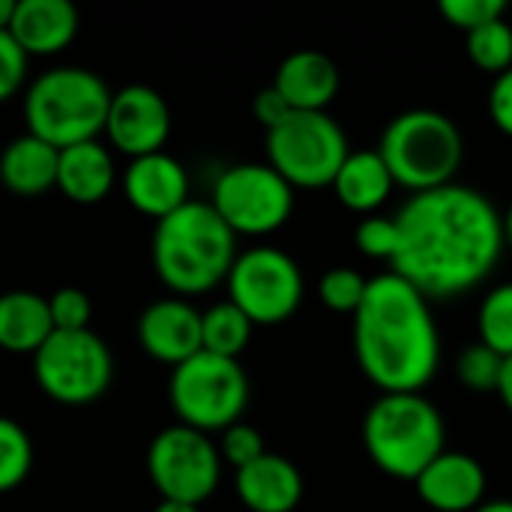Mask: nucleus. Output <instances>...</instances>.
I'll return each mask as SVG.
<instances>
[{"mask_svg": "<svg viewBox=\"0 0 512 512\" xmlns=\"http://www.w3.org/2000/svg\"><path fill=\"white\" fill-rule=\"evenodd\" d=\"M387 162L396 186L420 195L456 183L465 162V138L456 120L435 108H411L396 114L375 147Z\"/></svg>", "mask_w": 512, "mask_h": 512, "instance_id": "obj_5", "label": "nucleus"}, {"mask_svg": "<svg viewBox=\"0 0 512 512\" xmlns=\"http://www.w3.org/2000/svg\"><path fill=\"white\" fill-rule=\"evenodd\" d=\"M33 378L48 399L78 408L96 402L108 390L114 360L108 345L93 330H54L33 354Z\"/></svg>", "mask_w": 512, "mask_h": 512, "instance_id": "obj_9", "label": "nucleus"}, {"mask_svg": "<svg viewBox=\"0 0 512 512\" xmlns=\"http://www.w3.org/2000/svg\"><path fill=\"white\" fill-rule=\"evenodd\" d=\"M147 474L162 501L204 504L222 477V456L210 435L183 423L162 429L147 450Z\"/></svg>", "mask_w": 512, "mask_h": 512, "instance_id": "obj_12", "label": "nucleus"}, {"mask_svg": "<svg viewBox=\"0 0 512 512\" xmlns=\"http://www.w3.org/2000/svg\"><path fill=\"white\" fill-rule=\"evenodd\" d=\"M480 345L492 348L498 357H512V282H501L486 291L477 309Z\"/></svg>", "mask_w": 512, "mask_h": 512, "instance_id": "obj_25", "label": "nucleus"}, {"mask_svg": "<svg viewBox=\"0 0 512 512\" xmlns=\"http://www.w3.org/2000/svg\"><path fill=\"white\" fill-rule=\"evenodd\" d=\"M366 288H369V279L351 267H333L321 276L318 282V297L321 303L336 312V315H351L360 309L363 297H366Z\"/></svg>", "mask_w": 512, "mask_h": 512, "instance_id": "obj_29", "label": "nucleus"}, {"mask_svg": "<svg viewBox=\"0 0 512 512\" xmlns=\"http://www.w3.org/2000/svg\"><path fill=\"white\" fill-rule=\"evenodd\" d=\"M57 156L60 150L42 138L24 132L12 138L0 153V183L21 198H36L57 186Z\"/></svg>", "mask_w": 512, "mask_h": 512, "instance_id": "obj_22", "label": "nucleus"}, {"mask_svg": "<svg viewBox=\"0 0 512 512\" xmlns=\"http://www.w3.org/2000/svg\"><path fill=\"white\" fill-rule=\"evenodd\" d=\"M498 399L504 402V408L512 414V357L504 360V372H501V384H498Z\"/></svg>", "mask_w": 512, "mask_h": 512, "instance_id": "obj_37", "label": "nucleus"}, {"mask_svg": "<svg viewBox=\"0 0 512 512\" xmlns=\"http://www.w3.org/2000/svg\"><path fill=\"white\" fill-rule=\"evenodd\" d=\"M168 399L183 426L204 435L225 432L240 423L249 405V378L240 360L198 351L186 363L174 366Z\"/></svg>", "mask_w": 512, "mask_h": 512, "instance_id": "obj_7", "label": "nucleus"}, {"mask_svg": "<svg viewBox=\"0 0 512 512\" xmlns=\"http://www.w3.org/2000/svg\"><path fill=\"white\" fill-rule=\"evenodd\" d=\"M504 372V357H498L486 345H468L456 357V378L471 393H498Z\"/></svg>", "mask_w": 512, "mask_h": 512, "instance_id": "obj_28", "label": "nucleus"}, {"mask_svg": "<svg viewBox=\"0 0 512 512\" xmlns=\"http://www.w3.org/2000/svg\"><path fill=\"white\" fill-rule=\"evenodd\" d=\"M354 354L381 393H423L441 366L432 300L393 270L372 276L354 312Z\"/></svg>", "mask_w": 512, "mask_h": 512, "instance_id": "obj_2", "label": "nucleus"}, {"mask_svg": "<svg viewBox=\"0 0 512 512\" xmlns=\"http://www.w3.org/2000/svg\"><path fill=\"white\" fill-rule=\"evenodd\" d=\"M228 300L252 324H282L288 321L306 294L300 264L276 246H252L237 252L228 270Z\"/></svg>", "mask_w": 512, "mask_h": 512, "instance_id": "obj_10", "label": "nucleus"}, {"mask_svg": "<svg viewBox=\"0 0 512 512\" xmlns=\"http://www.w3.org/2000/svg\"><path fill=\"white\" fill-rule=\"evenodd\" d=\"M54 333L48 297L36 291L0 294V348L9 354H36Z\"/></svg>", "mask_w": 512, "mask_h": 512, "instance_id": "obj_23", "label": "nucleus"}, {"mask_svg": "<svg viewBox=\"0 0 512 512\" xmlns=\"http://www.w3.org/2000/svg\"><path fill=\"white\" fill-rule=\"evenodd\" d=\"M108 105L111 90L96 72L81 66H57L42 72L24 93L27 132L57 150L99 141V132H105Z\"/></svg>", "mask_w": 512, "mask_h": 512, "instance_id": "obj_6", "label": "nucleus"}, {"mask_svg": "<svg viewBox=\"0 0 512 512\" xmlns=\"http://www.w3.org/2000/svg\"><path fill=\"white\" fill-rule=\"evenodd\" d=\"M252 330L255 324L231 300L216 303L207 312H201V351L237 360L246 351Z\"/></svg>", "mask_w": 512, "mask_h": 512, "instance_id": "obj_24", "label": "nucleus"}, {"mask_svg": "<svg viewBox=\"0 0 512 512\" xmlns=\"http://www.w3.org/2000/svg\"><path fill=\"white\" fill-rule=\"evenodd\" d=\"M330 186L345 210L375 216L393 195L396 180L378 150H351Z\"/></svg>", "mask_w": 512, "mask_h": 512, "instance_id": "obj_20", "label": "nucleus"}, {"mask_svg": "<svg viewBox=\"0 0 512 512\" xmlns=\"http://www.w3.org/2000/svg\"><path fill=\"white\" fill-rule=\"evenodd\" d=\"M348 153V135L327 111H294L267 132V165L294 189L330 186Z\"/></svg>", "mask_w": 512, "mask_h": 512, "instance_id": "obj_8", "label": "nucleus"}, {"mask_svg": "<svg viewBox=\"0 0 512 512\" xmlns=\"http://www.w3.org/2000/svg\"><path fill=\"white\" fill-rule=\"evenodd\" d=\"M12 12H15V0H0V30H9Z\"/></svg>", "mask_w": 512, "mask_h": 512, "instance_id": "obj_39", "label": "nucleus"}, {"mask_svg": "<svg viewBox=\"0 0 512 512\" xmlns=\"http://www.w3.org/2000/svg\"><path fill=\"white\" fill-rule=\"evenodd\" d=\"M267 450H264V438L255 426L249 423H234L222 432V441H219V456L234 465L237 471L252 465L255 459H261Z\"/></svg>", "mask_w": 512, "mask_h": 512, "instance_id": "obj_33", "label": "nucleus"}, {"mask_svg": "<svg viewBox=\"0 0 512 512\" xmlns=\"http://www.w3.org/2000/svg\"><path fill=\"white\" fill-rule=\"evenodd\" d=\"M114 180V159L99 141L72 144L57 156V189L75 204L102 201L114 189Z\"/></svg>", "mask_w": 512, "mask_h": 512, "instance_id": "obj_21", "label": "nucleus"}, {"mask_svg": "<svg viewBox=\"0 0 512 512\" xmlns=\"http://www.w3.org/2000/svg\"><path fill=\"white\" fill-rule=\"evenodd\" d=\"M465 51L477 69L489 75L507 72L512 66V24L507 18H498L465 33Z\"/></svg>", "mask_w": 512, "mask_h": 512, "instance_id": "obj_26", "label": "nucleus"}, {"mask_svg": "<svg viewBox=\"0 0 512 512\" xmlns=\"http://www.w3.org/2000/svg\"><path fill=\"white\" fill-rule=\"evenodd\" d=\"M489 117L507 138H512V66L495 75L489 87Z\"/></svg>", "mask_w": 512, "mask_h": 512, "instance_id": "obj_35", "label": "nucleus"}, {"mask_svg": "<svg viewBox=\"0 0 512 512\" xmlns=\"http://www.w3.org/2000/svg\"><path fill=\"white\" fill-rule=\"evenodd\" d=\"M123 192L138 213L153 216L156 222L192 201L186 168L165 150L132 159L123 171Z\"/></svg>", "mask_w": 512, "mask_h": 512, "instance_id": "obj_16", "label": "nucleus"}, {"mask_svg": "<svg viewBox=\"0 0 512 512\" xmlns=\"http://www.w3.org/2000/svg\"><path fill=\"white\" fill-rule=\"evenodd\" d=\"M234 489L246 510L294 512L303 501V474L285 456L264 453L261 459L237 471Z\"/></svg>", "mask_w": 512, "mask_h": 512, "instance_id": "obj_17", "label": "nucleus"}, {"mask_svg": "<svg viewBox=\"0 0 512 512\" xmlns=\"http://www.w3.org/2000/svg\"><path fill=\"white\" fill-rule=\"evenodd\" d=\"M24 75H27V54L9 36V30H0V102H6L21 90Z\"/></svg>", "mask_w": 512, "mask_h": 512, "instance_id": "obj_34", "label": "nucleus"}, {"mask_svg": "<svg viewBox=\"0 0 512 512\" xmlns=\"http://www.w3.org/2000/svg\"><path fill=\"white\" fill-rule=\"evenodd\" d=\"M156 512H198V507H192V504H180V501H162Z\"/></svg>", "mask_w": 512, "mask_h": 512, "instance_id": "obj_40", "label": "nucleus"}, {"mask_svg": "<svg viewBox=\"0 0 512 512\" xmlns=\"http://www.w3.org/2000/svg\"><path fill=\"white\" fill-rule=\"evenodd\" d=\"M420 501L435 512H474L486 501V468L462 450H444L414 480Z\"/></svg>", "mask_w": 512, "mask_h": 512, "instance_id": "obj_15", "label": "nucleus"}, {"mask_svg": "<svg viewBox=\"0 0 512 512\" xmlns=\"http://www.w3.org/2000/svg\"><path fill=\"white\" fill-rule=\"evenodd\" d=\"M48 312H51V324L60 333H78V330H90V315H93V303L81 288H60L48 297Z\"/></svg>", "mask_w": 512, "mask_h": 512, "instance_id": "obj_31", "label": "nucleus"}, {"mask_svg": "<svg viewBox=\"0 0 512 512\" xmlns=\"http://www.w3.org/2000/svg\"><path fill=\"white\" fill-rule=\"evenodd\" d=\"M354 243L366 258L375 261H387L393 264L396 252H399V225L396 216H363L357 231H354Z\"/></svg>", "mask_w": 512, "mask_h": 512, "instance_id": "obj_30", "label": "nucleus"}, {"mask_svg": "<svg viewBox=\"0 0 512 512\" xmlns=\"http://www.w3.org/2000/svg\"><path fill=\"white\" fill-rule=\"evenodd\" d=\"M273 87L291 111H327L339 93V69L324 51L303 48L279 63Z\"/></svg>", "mask_w": 512, "mask_h": 512, "instance_id": "obj_19", "label": "nucleus"}, {"mask_svg": "<svg viewBox=\"0 0 512 512\" xmlns=\"http://www.w3.org/2000/svg\"><path fill=\"white\" fill-rule=\"evenodd\" d=\"M474 512H512L510 498H492V501H483Z\"/></svg>", "mask_w": 512, "mask_h": 512, "instance_id": "obj_38", "label": "nucleus"}, {"mask_svg": "<svg viewBox=\"0 0 512 512\" xmlns=\"http://www.w3.org/2000/svg\"><path fill=\"white\" fill-rule=\"evenodd\" d=\"M210 204L234 234L264 237L291 219L294 186L267 162H240L216 177Z\"/></svg>", "mask_w": 512, "mask_h": 512, "instance_id": "obj_11", "label": "nucleus"}, {"mask_svg": "<svg viewBox=\"0 0 512 512\" xmlns=\"http://www.w3.org/2000/svg\"><path fill=\"white\" fill-rule=\"evenodd\" d=\"M501 225H504V246L512 252V201L507 213H501Z\"/></svg>", "mask_w": 512, "mask_h": 512, "instance_id": "obj_41", "label": "nucleus"}, {"mask_svg": "<svg viewBox=\"0 0 512 512\" xmlns=\"http://www.w3.org/2000/svg\"><path fill=\"white\" fill-rule=\"evenodd\" d=\"M141 348L165 366H180L201 351V312L180 300H156L138 318Z\"/></svg>", "mask_w": 512, "mask_h": 512, "instance_id": "obj_14", "label": "nucleus"}, {"mask_svg": "<svg viewBox=\"0 0 512 512\" xmlns=\"http://www.w3.org/2000/svg\"><path fill=\"white\" fill-rule=\"evenodd\" d=\"M363 447L381 474L414 483L447 450V423L423 393H381L363 417Z\"/></svg>", "mask_w": 512, "mask_h": 512, "instance_id": "obj_4", "label": "nucleus"}, {"mask_svg": "<svg viewBox=\"0 0 512 512\" xmlns=\"http://www.w3.org/2000/svg\"><path fill=\"white\" fill-rule=\"evenodd\" d=\"M105 135L120 153L132 159L162 153L171 135V108L153 87L129 84L111 93Z\"/></svg>", "mask_w": 512, "mask_h": 512, "instance_id": "obj_13", "label": "nucleus"}, {"mask_svg": "<svg viewBox=\"0 0 512 512\" xmlns=\"http://www.w3.org/2000/svg\"><path fill=\"white\" fill-rule=\"evenodd\" d=\"M33 468V444L24 426L0 417V495L18 489Z\"/></svg>", "mask_w": 512, "mask_h": 512, "instance_id": "obj_27", "label": "nucleus"}, {"mask_svg": "<svg viewBox=\"0 0 512 512\" xmlns=\"http://www.w3.org/2000/svg\"><path fill=\"white\" fill-rule=\"evenodd\" d=\"M438 12L462 33H471L489 21H498L507 15L504 0H441Z\"/></svg>", "mask_w": 512, "mask_h": 512, "instance_id": "obj_32", "label": "nucleus"}, {"mask_svg": "<svg viewBox=\"0 0 512 512\" xmlns=\"http://www.w3.org/2000/svg\"><path fill=\"white\" fill-rule=\"evenodd\" d=\"M237 258V234L222 222L210 201H186L156 222L153 267L180 297L207 294L228 279Z\"/></svg>", "mask_w": 512, "mask_h": 512, "instance_id": "obj_3", "label": "nucleus"}, {"mask_svg": "<svg viewBox=\"0 0 512 512\" xmlns=\"http://www.w3.org/2000/svg\"><path fill=\"white\" fill-rule=\"evenodd\" d=\"M393 273L426 300H453L483 285L504 255L501 210L474 186L450 183L411 195L396 213Z\"/></svg>", "mask_w": 512, "mask_h": 512, "instance_id": "obj_1", "label": "nucleus"}, {"mask_svg": "<svg viewBox=\"0 0 512 512\" xmlns=\"http://www.w3.org/2000/svg\"><path fill=\"white\" fill-rule=\"evenodd\" d=\"M252 114H255V120L270 132V129H276L282 120H288L294 111H291V105L282 99V93L270 84V87H264V90L255 93V99H252Z\"/></svg>", "mask_w": 512, "mask_h": 512, "instance_id": "obj_36", "label": "nucleus"}, {"mask_svg": "<svg viewBox=\"0 0 512 512\" xmlns=\"http://www.w3.org/2000/svg\"><path fill=\"white\" fill-rule=\"evenodd\" d=\"M78 33V9L69 0H15L9 36L30 54H57Z\"/></svg>", "mask_w": 512, "mask_h": 512, "instance_id": "obj_18", "label": "nucleus"}]
</instances>
